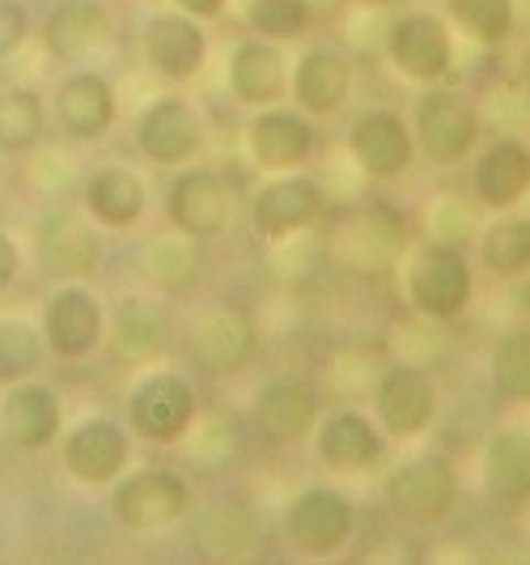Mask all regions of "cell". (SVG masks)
Here are the masks:
<instances>
[{"mask_svg":"<svg viewBox=\"0 0 530 565\" xmlns=\"http://www.w3.org/2000/svg\"><path fill=\"white\" fill-rule=\"evenodd\" d=\"M242 145L259 174H280V170L310 167L323 149V132H318V119H310L306 111L289 103H272V107L251 111L242 128Z\"/></svg>","mask_w":530,"mask_h":565,"instance_id":"d6986e66","label":"cell"},{"mask_svg":"<svg viewBox=\"0 0 530 565\" xmlns=\"http://www.w3.org/2000/svg\"><path fill=\"white\" fill-rule=\"evenodd\" d=\"M446 18L454 34H463L467 43L484 52H501L518 39L522 26V9L518 0H446Z\"/></svg>","mask_w":530,"mask_h":565,"instance_id":"836d02e7","label":"cell"},{"mask_svg":"<svg viewBox=\"0 0 530 565\" xmlns=\"http://www.w3.org/2000/svg\"><path fill=\"white\" fill-rule=\"evenodd\" d=\"M18 277H22V252H18V243L0 230V294L18 281Z\"/></svg>","mask_w":530,"mask_h":565,"instance_id":"60d3db41","label":"cell"},{"mask_svg":"<svg viewBox=\"0 0 530 565\" xmlns=\"http://www.w3.org/2000/svg\"><path fill=\"white\" fill-rule=\"evenodd\" d=\"M43 332L30 328L26 319H0V387L22 383L43 366Z\"/></svg>","mask_w":530,"mask_h":565,"instance_id":"f35d334b","label":"cell"},{"mask_svg":"<svg viewBox=\"0 0 530 565\" xmlns=\"http://www.w3.org/2000/svg\"><path fill=\"white\" fill-rule=\"evenodd\" d=\"M475 259L458 238H424L403 264V302L424 323H458L475 307Z\"/></svg>","mask_w":530,"mask_h":565,"instance_id":"7a4b0ae2","label":"cell"},{"mask_svg":"<svg viewBox=\"0 0 530 565\" xmlns=\"http://www.w3.org/2000/svg\"><path fill=\"white\" fill-rule=\"evenodd\" d=\"M192 502H196V484L166 463H149L111 481V519L137 536H153L183 523Z\"/></svg>","mask_w":530,"mask_h":565,"instance_id":"8fae6325","label":"cell"},{"mask_svg":"<svg viewBox=\"0 0 530 565\" xmlns=\"http://www.w3.org/2000/svg\"><path fill=\"white\" fill-rule=\"evenodd\" d=\"M280 532L293 557L332 562L353 548V540L361 532V507L339 484H302L280 510Z\"/></svg>","mask_w":530,"mask_h":565,"instance_id":"3957f363","label":"cell"},{"mask_svg":"<svg viewBox=\"0 0 530 565\" xmlns=\"http://www.w3.org/2000/svg\"><path fill=\"white\" fill-rule=\"evenodd\" d=\"M43 344L60 362H85L102 349L107 337V307L82 281H64L43 302Z\"/></svg>","mask_w":530,"mask_h":565,"instance_id":"7402d4cb","label":"cell"},{"mask_svg":"<svg viewBox=\"0 0 530 565\" xmlns=\"http://www.w3.org/2000/svg\"><path fill=\"white\" fill-rule=\"evenodd\" d=\"M442 383L420 362H387L369 383V417L391 443H417L442 422Z\"/></svg>","mask_w":530,"mask_h":565,"instance_id":"8992f818","label":"cell"},{"mask_svg":"<svg viewBox=\"0 0 530 565\" xmlns=\"http://www.w3.org/2000/svg\"><path fill=\"white\" fill-rule=\"evenodd\" d=\"M479 489L497 510L530 507V425H493L479 443Z\"/></svg>","mask_w":530,"mask_h":565,"instance_id":"f1b7e54d","label":"cell"},{"mask_svg":"<svg viewBox=\"0 0 530 565\" xmlns=\"http://www.w3.org/2000/svg\"><path fill=\"white\" fill-rule=\"evenodd\" d=\"M238 18L259 39L302 43L318 22V9L314 0H238Z\"/></svg>","mask_w":530,"mask_h":565,"instance_id":"d590c367","label":"cell"},{"mask_svg":"<svg viewBox=\"0 0 530 565\" xmlns=\"http://www.w3.org/2000/svg\"><path fill=\"white\" fill-rule=\"evenodd\" d=\"M327 408V392L306 370H277L268 374L251 396V429L263 447L293 451L310 443L314 425Z\"/></svg>","mask_w":530,"mask_h":565,"instance_id":"9c48e42d","label":"cell"},{"mask_svg":"<svg viewBox=\"0 0 530 565\" xmlns=\"http://www.w3.org/2000/svg\"><path fill=\"white\" fill-rule=\"evenodd\" d=\"M208 52H213V39L192 13L158 9L140 26V56L149 64V73L166 85L199 82L208 68Z\"/></svg>","mask_w":530,"mask_h":565,"instance_id":"ffe728a7","label":"cell"},{"mask_svg":"<svg viewBox=\"0 0 530 565\" xmlns=\"http://www.w3.org/2000/svg\"><path fill=\"white\" fill-rule=\"evenodd\" d=\"M140 268L166 298H183L199 285V243L179 230L153 234L140 252Z\"/></svg>","mask_w":530,"mask_h":565,"instance_id":"e575fe53","label":"cell"},{"mask_svg":"<svg viewBox=\"0 0 530 565\" xmlns=\"http://www.w3.org/2000/svg\"><path fill=\"white\" fill-rule=\"evenodd\" d=\"M513 73H518V82H522V89L530 94V39L522 43V52H518V64H513Z\"/></svg>","mask_w":530,"mask_h":565,"instance_id":"ee69618b","label":"cell"},{"mask_svg":"<svg viewBox=\"0 0 530 565\" xmlns=\"http://www.w3.org/2000/svg\"><path fill=\"white\" fill-rule=\"evenodd\" d=\"M391 438L378 429L369 408L357 404H335L323 408V417L310 434L314 463L332 477H369L391 459Z\"/></svg>","mask_w":530,"mask_h":565,"instance_id":"5bb4252c","label":"cell"},{"mask_svg":"<svg viewBox=\"0 0 530 565\" xmlns=\"http://www.w3.org/2000/svg\"><path fill=\"white\" fill-rule=\"evenodd\" d=\"M82 209L85 217L98 230H111V234H128L144 222L149 213V188L132 167L123 162H107V167H94L82 183Z\"/></svg>","mask_w":530,"mask_h":565,"instance_id":"f546056e","label":"cell"},{"mask_svg":"<svg viewBox=\"0 0 530 565\" xmlns=\"http://www.w3.org/2000/svg\"><path fill=\"white\" fill-rule=\"evenodd\" d=\"M115 43V22L102 0H60L43 22V47L64 68H98Z\"/></svg>","mask_w":530,"mask_h":565,"instance_id":"4316f807","label":"cell"},{"mask_svg":"<svg viewBox=\"0 0 530 565\" xmlns=\"http://www.w3.org/2000/svg\"><path fill=\"white\" fill-rule=\"evenodd\" d=\"M475 268H484L493 281H518L530 273V217L509 209L493 213V222L475 234Z\"/></svg>","mask_w":530,"mask_h":565,"instance_id":"1f68e13d","label":"cell"},{"mask_svg":"<svg viewBox=\"0 0 530 565\" xmlns=\"http://www.w3.org/2000/svg\"><path fill=\"white\" fill-rule=\"evenodd\" d=\"M43 132H47V107H43V98L34 89H26V85L0 89V153L22 158L30 149H39Z\"/></svg>","mask_w":530,"mask_h":565,"instance_id":"8d00e7d4","label":"cell"},{"mask_svg":"<svg viewBox=\"0 0 530 565\" xmlns=\"http://www.w3.org/2000/svg\"><path fill=\"white\" fill-rule=\"evenodd\" d=\"M467 188L472 200L488 213H509L518 204H527L530 196V141L527 137H488L475 145V153L467 158Z\"/></svg>","mask_w":530,"mask_h":565,"instance_id":"603a6c76","label":"cell"},{"mask_svg":"<svg viewBox=\"0 0 530 565\" xmlns=\"http://www.w3.org/2000/svg\"><path fill=\"white\" fill-rule=\"evenodd\" d=\"M64 472L77 484H111L132 463V429L115 417H82L60 443Z\"/></svg>","mask_w":530,"mask_h":565,"instance_id":"484cf974","label":"cell"},{"mask_svg":"<svg viewBox=\"0 0 530 565\" xmlns=\"http://www.w3.org/2000/svg\"><path fill=\"white\" fill-rule=\"evenodd\" d=\"M412 137H417V158H424L429 167L454 170L467 167V158L475 153V145L484 141V111L472 94L454 89V85H417L412 98Z\"/></svg>","mask_w":530,"mask_h":565,"instance_id":"277c9868","label":"cell"},{"mask_svg":"<svg viewBox=\"0 0 530 565\" xmlns=\"http://www.w3.org/2000/svg\"><path fill=\"white\" fill-rule=\"evenodd\" d=\"M382 52L403 82L437 85L450 82L458 68V34L433 9H403L399 4L391 26L382 34Z\"/></svg>","mask_w":530,"mask_h":565,"instance_id":"30bf717a","label":"cell"},{"mask_svg":"<svg viewBox=\"0 0 530 565\" xmlns=\"http://www.w3.org/2000/svg\"><path fill=\"white\" fill-rule=\"evenodd\" d=\"M403 247H408V217L394 200H365L361 209L332 217L327 252L353 277H387Z\"/></svg>","mask_w":530,"mask_h":565,"instance_id":"52a82bcc","label":"cell"},{"mask_svg":"<svg viewBox=\"0 0 530 565\" xmlns=\"http://www.w3.org/2000/svg\"><path fill=\"white\" fill-rule=\"evenodd\" d=\"M30 39V13L22 0H0V60L13 56Z\"/></svg>","mask_w":530,"mask_h":565,"instance_id":"ab89813d","label":"cell"},{"mask_svg":"<svg viewBox=\"0 0 530 565\" xmlns=\"http://www.w3.org/2000/svg\"><path fill=\"white\" fill-rule=\"evenodd\" d=\"M179 443L187 447V463L196 472H225L238 459V447H242L238 443V425L225 422V417H204V408H199V417Z\"/></svg>","mask_w":530,"mask_h":565,"instance_id":"74e56055","label":"cell"},{"mask_svg":"<svg viewBox=\"0 0 530 565\" xmlns=\"http://www.w3.org/2000/svg\"><path fill=\"white\" fill-rule=\"evenodd\" d=\"M327 213H332V192L310 167L263 174V183L255 188L251 204H247L251 234L268 247L310 234L314 226L327 222Z\"/></svg>","mask_w":530,"mask_h":565,"instance_id":"ba28073f","label":"cell"},{"mask_svg":"<svg viewBox=\"0 0 530 565\" xmlns=\"http://www.w3.org/2000/svg\"><path fill=\"white\" fill-rule=\"evenodd\" d=\"M52 119L60 137L77 145L107 141V132L119 119V94L107 73L98 68H68L52 94Z\"/></svg>","mask_w":530,"mask_h":565,"instance_id":"d4e9b609","label":"cell"},{"mask_svg":"<svg viewBox=\"0 0 530 565\" xmlns=\"http://www.w3.org/2000/svg\"><path fill=\"white\" fill-rule=\"evenodd\" d=\"M289 43L277 39H259V34H242L234 43V52L225 60V85L234 94L238 107L259 111L272 103H289Z\"/></svg>","mask_w":530,"mask_h":565,"instance_id":"83f0119b","label":"cell"},{"mask_svg":"<svg viewBox=\"0 0 530 565\" xmlns=\"http://www.w3.org/2000/svg\"><path fill=\"white\" fill-rule=\"evenodd\" d=\"M344 149L365 183L378 188L403 183L417 167V137L399 107H361L344 128Z\"/></svg>","mask_w":530,"mask_h":565,"instance_id":"7c38bea8","label":"cell"},{"mask_svg":"<svg viewBox=\"0 0 530 565\" xmlns=\"http://www.w3.org/2000/svg\"><path fill=\"white\" fill-rule=\"evenodd\" d=\"M166 222L170 230L204 243H217L234 230V183L225 179L217 167H204V162H187V167H174L166 183Z\"/></svg>","mask_w":530,"mask_h":565,"instance_id":"4fadbf2b","label":"cell"},{"mask_svg":"<svg viewBox=\"0 0 530 565\" xmlns=\"http://www.w3.org/2000/svg\"><path fill=\"white\" fill-rule=\"evenodd\" d=\"M357 4H361V9H399L403 0H357Z\"/></svg>","mask_w":530,"mask_h":565,"instance_id":"f6af8a7d","label":"cell"},{"mask_svg":"<svg viewBox=\"0 0 530 565\" xmlns=\"http://www.w3.org/2000/svg\"><path fill=\"white\" fill-rule=\"evenodd\" d=\"M357 94V60L332 39L306 43L289 64V103L310 119H339Z\"/></svg>","mask_w":530,"mask_h":565,"instance_id":"2e32d148","label":"cell"},{"mask_svg":"<svg viewBox=\"0 0 530 565\" xmlns=\"http://www.w3.org/2000/svg\"><path fill=\"white\" fill-rule=\"evenodd\" d=\"M187 519H192L187 540L208 562H242L259 544V510H255L251 498H242L234 489L213 493L204 502H192Z\"/></svg>","mask_w":530,"mask_h":565,"instance_id":"cb8c5ba5","label":"cell"},{"mask_svg":"<svg viewBox=\"0 0 530 565\" xmlns=\"http://www.w3.org/2000/svg\"><path fill=\"white\" fill-rule=\"evenodd\" d=\"M513 311H518V319L530 328V273H522V277L513 281Z\"/></svg>","mask_w":530,"mask_h":565,"instance_id":"7bdbcfd3","label":"cell"},{"mask_svg":"<svg viewBox=\"0 0 530 565\" xmlns=\"http://www.w3.org/2000/svg\"><path fill=\"white\" fill-rule=\"evenodd\" d=\"M199 417L196 383L179 370H153L128 392V429L140 443L179 447V438Z\"/></svg>","mask_w":530,"mask_h":565,"instance_id":"e0dca14e","label":"cell"},{"mask_svg":"<svg viewBox=\"0 0 530 565\" xmlns=\"http://www.w3.org/2000/svg\"><path fill=\"white\" fill-rule=\"evenodd\" d=\"M484 374H488V392H493L497 404L530 408V328L527 323L501 328V332L493 337L488 358H484Z\"/></svg>","mask_w":530,"mask_h":565,"instance_id":"d6a6232c","label":"cell"},{"mask_svg":"<svg viewBox=\"0 0 530 565\" xmlns=\"http://www.w3.org/2000/svg\"><path fill=\"white\" fill-rule=\"evenodd\" d=\"M183 353L204 379H234L251 370L263 353V332L255 315L238 302H204L183 328Z\"/></svg>","mask_w":530,"mask_h":565,"instance_id":"5b68a950","label":"cell"},{"mask_svg":"<svg viewBox=\"0 0 530 565\" xmlns=\"http://www.w3.org/2000/svg\"><path fill=\"white\" fill-rule=\"evenodd\" d=\"M174 340H179V319L166 294H123L107 315L102 344L111 349L119 366H153L174 349Z\"/></svg>","mask_w":530,"mask_h":565,"instance_id":"ac0fdd59","label":"cell"},{"mask_svg":"<svg viewBox=\"0 0 530 565\" xmlns=\"http://www.w3.org/2000/svg\"><path fill=\"white\" fill-rule=\"evenodd\" d=\"M0 434L18 451H47L60 438V396L47 383H9V396L0 404Z\"/></svg>","mask_w":530,"mask_h":565,"instance_id":"4dcf8cb0","label":"cell"},{"mask_svg":"<svg viewBox=\"0 0 530 565\" xmlns=\"http://www.w3.org/2000/svg\"><path fill=\"white\" fill-rule=\"evenodd\" d=\"M34 259L56 281H82L102 264V234L77 204H47L34 226Z\"/></svg>","mask_w":530,"mask_h":565,"instance_id":"44dd1931","label":"cell"},{"mask_svg":"<svg viewBox=\"0 0 530 565\" xmlns=\"http://www.w3.org/2000/svg\"><path fill=\"white\" fill-rule=\"evenodd\" d=\"M229 4H234V0H170V9L192 13V18H199V22H217V18H225Z\"/></svg>","mask_w":530,"mask_h":565,"instance_id":"b9f144b4","label":"cell"},{"mask_svg":"<svg viewBox=\"0 0 530 565\" xmlns=\"http://www.w3.org/2000/svg\"><path fill=\"white\" fill-rule=\"evenodd\" d=\"M132 145L149 167H187V162H199V153L208 149V119L196 107V98L158 94L153 103L140 107L132 124Z\"/></svg>","mask_w":530,"mask_h":565,"instance_id":"9a60e30c","label":"cell"},{"mask_svg":"<svg viewBox=\"0 0 530 565\" xmlns=\"http://www.w3.org/2000/svg\"><path fill=\"white\" fill-rule=\"evenodd\" d=\"M378 502L399 527L429 532L454 519L463 502V477L446 451H412L382 463Z\"/></svg>","mask_w":530,"mask_h":565,"instance_id":"6da1fadb","label":"cell"}]
</instances>
